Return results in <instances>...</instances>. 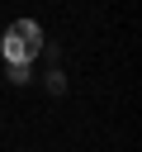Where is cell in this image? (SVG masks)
Instances as JSON below:
<instances>
[{
  "label": "cell",
  "mask_w": 142,
  "mask_h": 152,
  "mask_svg": "<svg viewBox=\"0 0 142 152\" xmlns=\"http://www.w3.org/2000/svg\"><path fill=\"white\" fill-rule=\"evenodd\" d=\"M0 52H5L9 66H28V62L43 52V28H38L33 19H14V24L5 28V38H0Z\"/></svg>",
  "instance_id": "obj_1"
}]
</instances>
